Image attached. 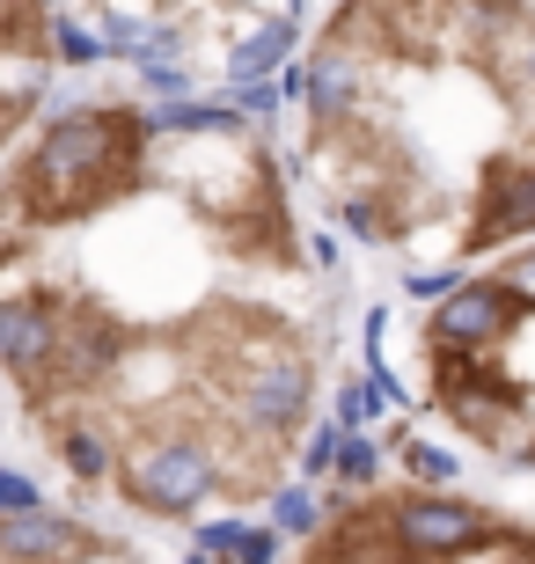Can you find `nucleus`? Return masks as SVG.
Returning <instances> with one entry per match:
<instances>
[{"label":"nucleus","instance_id":"423d86ee","mask_svg":"<svg viewBox=\"0 0 535 564\" xmlns=\"http://www.w3.org/2000/svg\"><path fill=\"white\" fill-rule=\"evenodd\" d=\"M0 557H140V543L30 499V506H0Z\"/></svg>","mask_w":535,"mask_h":564},{"label":"nucleus","instance_id":"39448f33","mask_svg":"<svg viewBox=\"0 0 535 564\" xmlns=\"http://www.w3.org/2000/svg\"><path fill=\"white\" fill-rule=\"evenodd\" d=\"M293 557L323 564H535V513L499 499H470L418 469H367L330 477L323 499L293 535Z\"/></svg>","mask_w":535,"mask_h":564},{"label":"nucleus","instance_id":"7ed1b4c3","mask_svg":"<svg viewBox=\"0 0 535 564\" xmlns=\"http://www.w3.org/2000/svg\"><path fill=\"white\" fill-rule=\"evenodd\" d=\"M389 375L484 477H535V235L432 279L389 323Z\"/></svg>","mask_w":535,"mask_h":564},{"label":"nucleus","instance_id":"f257e3e1","mask_svg":"<svg viewBox=\"0 0 535 564\" xmlns=\"http://www.w3.org/2000/svg\"><path fill=\"white\" fill-rule=\"evenodd\" d=\"M352 257L279 126L199 88L44 104L0 162V375L88 506L243 528L315 469Z\"/></svg>","mask_w":535,"mask_h":564},{"label":"nucleus","instance_id":"20e7f679","mask_svg":"<svg viewBox=\"0 0 535 564\" xmlns=\"http://www.w3.org/2000/svg\"><path fill=\"white\" fill-rule=\"evenodd\" d=\"M301 37V0H60L66 66L125 59L147 88H249Z\"/></svg>","mask_w":535,"mask_h":564},{"label":"nucleus","instance_id":"f03ea898","mask_svg":"<svg viewBox=\"0 0 535 564\" xmlns=\"http://www.w3.org/2000/svg\"><path fill=\"white\" fill-rule=\"evenodd\" d=\"M287 59L279 147L345 257L432 286L535 235V0H330Z\"/></svg>","mask_w":535,"mask_h":564}]
</instances>
